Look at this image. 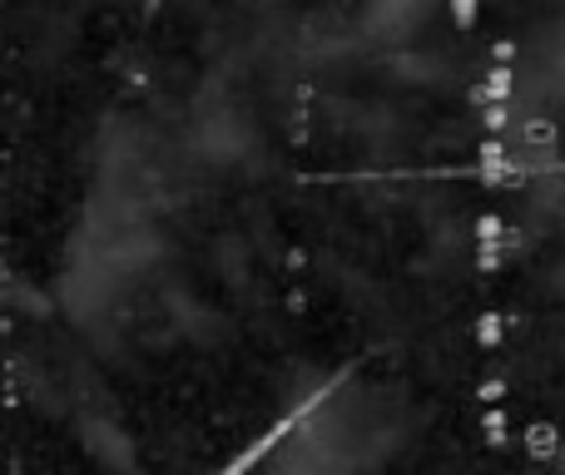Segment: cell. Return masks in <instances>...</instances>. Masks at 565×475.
Here are the masks:
<instances>
[{"instance_id":"6da1fadb","label":"cell","mask_w":565,"mask_h":475,"mask_svg":"<svg viewBox=\"0 0 565 475\" xmlns=\"http://www.w3.org/2000/svg\"><path fill=\"white\" fill-rule=\"evenodd\" d=\"M342 381H348V371H338V377H332V381H328V387H322V391H312V397H308V401H302V407H298V411H288V417H282V421H278V427H268V431H264V436H258V441H254V446H244V451H238V456H234V461H228V466H224V471H218V475H248V471H254V466H258V461H264V456H274V451L282 446V441H288V436H292V431H298V427H302V421H308V417H312V411H318V407H322V401H328V397H332V391H338V387H342Z\"/></svg>"},{"instance_id":"7a4b0ae2","label":"cell","mask_w":565,"mask_h":475,"mask_svg":"<svg viewBox=\"0 0 565 475\" xmlns=\"http://www.w3.org/2000/svg\"><path fill=\"white\" fill-rule=\"evenodd\" d=\"M477 10H481V0H451V15H457V25H477Z\"/></svg>"}]
</instances>
